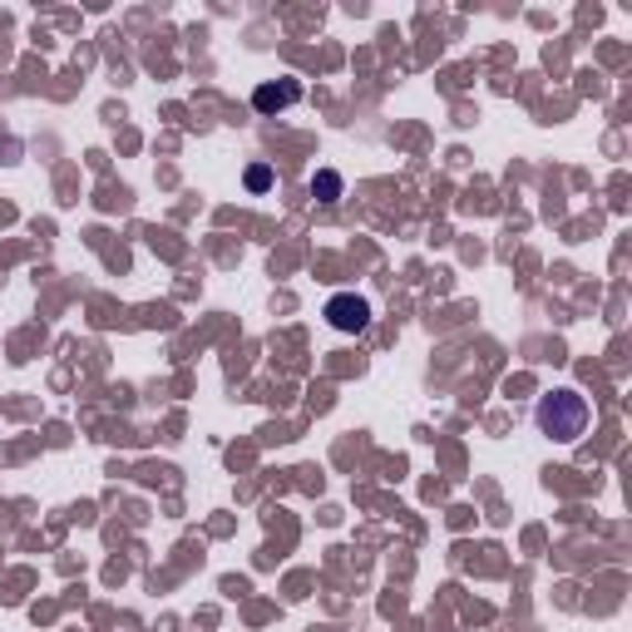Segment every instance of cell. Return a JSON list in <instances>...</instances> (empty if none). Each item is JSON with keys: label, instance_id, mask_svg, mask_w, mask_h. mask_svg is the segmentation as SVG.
Wrapping results in <instances>:
<instances>
[{"label": "cell", "instance_id": "6da1fadb", "mask_svg": "<svg viewBox=\"0 0 632 632\" xmlns=\"http://www.w3.org/2000/svg\"><path fill=\"white\" fill-rule=\"evenodd\" d=\"M588 420H593V410H588V400L573 391V386H558V391L539 396V405H534V425H539L544 440H558V445H578L588 430Z\"/></svg>", "mask_w": 632, "mask_h": 632}, {"label": "cell", "instance_id": "7a4b0ae2", "mask_svg": "<svg viewBox=\"0 0 632 632\" xmlns=\"http://www.w3.org/2000/svg\"><path fill=\"white\" fill-rule=\"evenodd\" d=\"M326 322H331L336 331L356 336V331H366V326H371V302L356 297V292H336V297L326 302Z\"/></svg>", "mask_w": 632, "mask_h": 632}, {"label": "cell", "instance_id": "3957f363", "mask_svg": "<svg viewBox=\"0 0 632 632\" xmlns=\"http://www.w3.org/2000/svg\"><path fill=\"white\" fill-rule=\"evenodd\" d=\"M297 99H302L297 80H267V84L252 89V109H257V114H282V109H292Z\"/></svg>", "mask_w": 632, "mask_h": 632}, {"label": "cell", "instance_id": "277c9868", "mask_svg": "<svg viewBox=\"0 0 632 632\" xmlns=\"http://www.w3.org/2000/svg\"><path fill=\"white\" fill-rule=\"evenodd\" d=\"M341 173L336 168H316V178H312V198L316 203H341Z\"/></svg>", "mask_w": 632, "mask_h": 632}, {"label": "cell", "instance_id": "5b68a950", "mask_svg": "<svg viewBox=\"0 0 632 632\" xmlns=\"http://www.w3.org/2000/svg\"><path fill=\"white\" fill-rule=\"evenodd\" d=\"M242 183H247V193H267V188H272V168L267 164H252L247 173H242Z\"/></svg>", "mask_w": 632, "mask_h": 632}]
</instances>
